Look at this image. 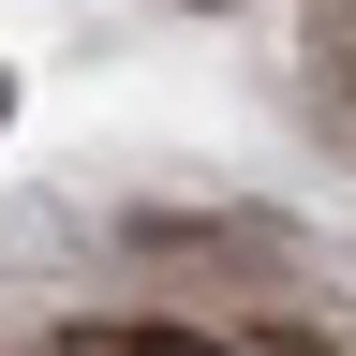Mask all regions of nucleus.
Listing matches in <instances>:
<instances>
[{"instance_id": "1", "label": "nucleus", "mask_w": 356, "mask_h": 356, "mask_svg": "<svg viewBox=\"0 0 356 356\" xmlns=\"http://www.w3.org/2000/svg\"><path fill=\"white\" fill-rule=\"evenodd\" d=\"M312 134H327V149L356 163V0H312Z\"/></svg>"}, {"instance_id": "2", "label": "nucleus", "mask_w": 356, "mask_h": 356, "mask_svg": "<svg viewBox=\"0 0 356 356\" xmlns=\"http://www.w3.org/2000/svg\"><path fill=\"white\" fill-rule=\"evenodd\" d=\"M74 356H222L208 327H163V312H134V327H74Z\"/></svg>"}, {"instance_id": "3", "label": "nucleus", "mask_w": 356, "mask_h": 356, "mask_svg": "<svg viewBox=\"0 0 356 356\" xmlns=\"http://www.w3.org/2000/svg\"><path fill=\"white\" fill-rule=\"evenodd\" d=\"M0 119H15V74H0Z\"/></svg>"}]
</instances>
